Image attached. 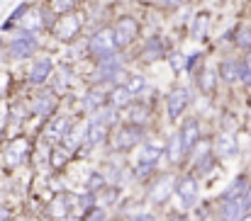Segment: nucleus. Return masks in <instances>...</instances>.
Here are the masks:
<instances>
[{
    "label": "nucleus",
    "instance_id": "obj_1",
    "mask_svg": "<svg viewBox=\"0 0 251 221\" xmlns=\"http://www.w3.org/2000/svg\"><path fill=\"white\" fill-rule=\"evenodd\" d=\"M117 46H120V44H117V37H115V32H110V29H102V32L93 34V39H90V44H88L90 54L98 56L100 61L115 59V49H117Z\"/></svg>",
    "mask_w": 251,
    "mask_h": 221
},
{
    "label": "nucleus",
    "instance_id": "obj_2",
    "mask_svg": "<svg viewBox=\"0 0 251 221\" xmlns=\"http://www.w3.org/2000/svg\"><path fill=\"white\" fill-rule=\"evenodd\" d=\"M37 51V39L29 34V32H22L17 39H12L10 44V56L12 59H27Z\"/></svg>",
    "mask_w": 251,
    "mask_h": 221
},
{
    "label": "nucleus",
    "instance_id": "obj_3",
    "mask_svg": "<svg viewBox=\"0 0 251 221\" xmlns=\"http://www.w3.org/2000/svg\"><path fill=\"white\" fill-rule=\"evenodd\" d=\"M176 195H178L183 207H193L195 199H198V182H195V177H183L176 185Z\"/></svg>",
    "mask_w": 251,
    "mask_h": 221
},
{
    "label": "nucleus",
    "instance_id": "obj_4",
    "mask_svg": "<svg viewBox=\"0 0 251 221\" xmlns=\"http://www.w3.org/2000/svg\"><path fill=\"white\" fill-rule=\"evenodd\" d=\"M27 151H29V144L25 141V139H17V141H12L7 151H5V163L10 165V168H15V165H20L25 158H27Z\"/></svg>",
    "mask_w": 251,
    "mask_h": 221
},
{
    "label": "nucleus",
    "instance_id": "obj_5",
    "mask_svg": "<svg viewBox=\"0 0 251 221\" xmlns=\"http://www.w3.org/2000/svg\"><path fill=\"white\" fill-rule=\"evenodd\" d=\"M142 136H144V132L139 127H125V129L117 132V148L120 151H127V148L137 146L142 141Z\"/></svg>",
    "mask_w": 251,
    "mask_h": 221
},
{
    "label": "nucleus",
    "instance_id": "obj_6",
    "mask_svg": "<svg viewBox=\"0 0 251 221\" xmlns=\"http://www.w3.org/2000/svg\"><path fill=\"white\" fill-rule=\"evenodd\" d=\"M78 29H81V20L76 15H64L59 27H56V34H59V39L69 42V39H74L78 34Z\"/></svg>",
    "mask_w": 251,
    "mask_h": 221
},
{
    "label": "nucleus",
    "instance_id": "obj_7",
    "mask_svg": "<svg viewBox=\"0 0 251 221\" xmlns=\"http://www.w3.org/2000/svg\"><path fill=\"white\" fill-rule=\"evenodd\" d=\"M166 105H168V114H171V119H176V117L185 110V105H188V90L178 88V90L168 92Z\"/></svg>",
    "mask_w": 251,
    "mask_h": 221
},
{
    "label": "nucleus",
    "instance_id": "obj_8",
    "mask_svg": "<svg viewBox=\"0 0 251 221\" xmlns=\"http://www.w3.org/2000/svg\"><path fill=\"white\" fill-rule=\"evenodd\" d=\"M134 34H137V22L129 20V17H125V20L117 24V29H115V37H117V44H120V46H127V44L134 39Z\"/></svg>",
    "mask_w": 251,
    "mask_h": 221
},
{
    "label": "nucleus",
    "instance_id": "obj_9",
    "mask_svg": "<svg viewBox=\"0 0 251 221\" xmlns=\"http://www.w3.org/2000/svg\"><path fill=\"white\" fill-rule=\"evenodd\" d=\"M49 75H51V59H49V56H44V59H39V61L32 66V71H29V80L39 85V83H44Z\"/></svg>",
    "mask_w": 251,
    "mask_h": 221
},
{
    "label": "nucleus",
    "instance_id": "obj_10",
    "mask_svg": "<svg viewBox=\"0 0 251 221\" xmlns=\"http://www.w3.org/2000/svg\"><path fill=\"white\" fill-rule=\"evenodd\" d=\"M161 153H164V146H161L159 141L144 144V146H142V153H139V163H151V165H156V160L161 158Z\"/></svg>",
    "mask_w": 251,
    "mask_h": 221
},
{
    "label": "nucleus",
    "instance_id": "obj_11",
    "mask_svg": "<svg viewBox=\"0 0 251 221\" xmlns=\"http://www.w3.org/2000/svg\"><path fill=\"white\" fill-rule=\"evenodd\" d=\"M102 139H105V122L93 119V122L88 124V129H85V141H88L90 146H98Z\"/></svg>",
    "mask_w": 251,
    "mask_h": 221
},
{
    "label": "nucleus",
    "instance_id": "obj_12",
    "mask_svg": "<svg viewBox=\"0 0 251 221\" xmlns=\"http://www.w3.org/2000/svg\"><path fill=\"white\" fill-rule=\"evenodd\" d=\"M54 110V95L51 92H39L32 102V112L34 114H47Z\"/></svg>",
    "mask_w": 251,
    "mask_h": 221
},
{
    "label": "nucleus",
    "instance_id": "obj_13",
    "mask_svg": "<svg viewBox=\"0 0 251 221\" xmlns=\"http://www.w3.org/2000/svg\"><path fill=\"white\" fill-rule=\"evenodd\" d=\"M185 151H188V148H185V144H183V134L176 132V134L171 136V144H168V160H171V163H178L180 155H183Z\"/></svg>",
    "mask_w": 251,
    "mask_h": 221
},
{
    "label": "nucleus",
    "instance_id": "obj_14",
    "mask_svg": "<svg viewBox=\"0 0 251 221\" xmlns=\"http://www.w3.org/2000/svg\"><path fill=\"white\" fill-rule=\"evenodd\" d=\"M180 134H183V144H185V148L190 151V148L195 146V141H198V136H200V129H198V122H195V119H188V122L183 124V129H180Z\"/></svg>",
    "mask_w": 251,
    "mask_h": 221
},
{
    "label": "nucleus",
    "instance_id": "obj_15",
    "mask_svg": "<svg viewBox=\"0 0 251 221\" xmlns=\"http://www.w3.org/2000/svg\"><path fill=\"white\" fill-rule=\"evenodd\" d=\"M171 187H173V177H171V175H164L161 182L154 187V202H156V204H159V202H166V197L171 195Z\"/></svg>",
    "mask_w": 251,
    "mask_h": 221
},
{
    "label": "nucleus",
    "instance_id": "obj_16",
    "mask_svg": "<svg viewBox=\"0 0 251 221\" xmlns=\"http://www.w3.org/2000/svg\"><path fill=\"white\" fill-rule=\"evenodd\" d=\"M217 151H220L222 155H234V153H237V139H234L232 134H220Z\"/></svg>",
    "mask_w": 251,
    "mask_h": 221
},
{
    "label": "nucleus",
    "instance_id": "obj_17",
    "mask_svg": "<svg viewBox=\"0 0 251 221\" xmlns=\"http://www.w3.org/2000/svg\"><path fill=\"white\" fill-rule=\"evenodd\" d=\"M242 202L239 199H225V207H222V219L225 221H234L242 214Z\"/></svg>",
    "mask_w": 251,
    "mask_h": 221
},
{
    "label": "nucleus",
    "instance_id": "obj_18",
    "mask_svg": "<svg viewBox=\"0 0 251 221\" xmlns=\"http://www.w3.org/2000/svg\"><path fill=\"white\" fill-rule=\"evenodd\" d=\"M120 73V64H117V59H107V61H102V66H100V80H115Z\"/></svg>",
    "mask_w": 251,
    "mask_h": 221
},
{
    "label": "nucleus",
    "instance_id": "obj_19",
    "mask_svg": "<svg viewBox=\"0 0 251 221\" xmlns=\"http://www.w3.org/2000/svg\"><path fill=\"white\" fill-rule=\"evenodd\" d=\"M69 132H71V122H69L66 117H59V119L51 124V129H49V134H51L54 139H66Z\"/></svg>",
    "mask_w": 251,
    "mask_h": 221
},
{
    "label": "nucleus",
    "instance_id": "obj_20",
    "mask_svg": "<svg viewBox=\"0 0 251 221\" xmlns=\"http://www.w3.org/2000/svg\"><path fill=\"white\" fill-rule=\"evenodd\" d=\"M244 192H247V180H244V177H237V180L227 187V192L222 195V199H239Z\"/></svg>",
    "mask_w": 251,
    "mask_h": 221
},
{
    "label": "nucleus",
    "instance_id": "obj_21",
    "mask_svg": "<svg viewBox=\"0 0 251 221\" xmlns=\"http://www.w3.org/2000/svg\"><path fill=\"white\" fill-rule=\"evenodd\" d=\"M102 102H105V92L102 90H90L83 105L85 110H98V107H102Z\"/></svg>",
    "mask_w": 251,
    "mask_h": 221
},
{
    "label": "nucleus",
    "instance_id": "obj_22",
    "mask_svg": "<svg viewBox=\"0 0 251 221\" xmlns=\"http://www.w3.org/2000/svg\"><path fill=\"white\" fill-rule=\"evenodd\" d=\"M220 75H222L225 80H237V78H239V64H237V61H225V64L220 66Z\"/></svg>",
    "mask_w": 251,
    "mask_h": 221
},
{
    "label": "nucleus",
    "instance_id": "obj_23",
    "mask_svg": "<svg viewBox=\"0 0 251 221\" xmlns=\"http://www.w3.org/2000/svg\"><path fill=\"white\" fill-rule=\"evenodd\" d=\"M161 54H164V44H161V39H156V37L149 39V42H147V59L154 61V59H159Z\"/></svg>",
    "mask_w": 251,
    "mask_h": 221
},
{
    "label": "nucleus",
    "instance_id": "obj_24",
    "mask_svg": "<svg viewBox=\"0 0 251 221\" xmlns=\"http://www.w3.org/2000/svg\"><path fill=\"white\" fill-rule=\"evenodd\" d=\"M129 100H132V92H129V88H127V85H125V88H117V90L112 92V102H115V107L129 105Z\"/></svg>",
    "mask_w": 251,
    "mask_h": 221
},
{
    "label": "nucleus",
    "instance_id": "obj_25",
    "mask_svg": "<svg viewBox=\"0 0 251 221\" xmlns=\"http://www.w3.org/2000/svg\"><path fill=\"white\" fill-rule=\"evenodd\" d=\"M207 15H200L198 20H195V24H193V37L195 39H200V37H205V32H207Z\"/></svg>",
    "mask_w": 251,
    "mask_h": 221
},
{
    "label": "nucleus",
    "instance_id": "obj_26",
    "mask_svg": "<svg viewBox=\"0 0 251 221\" xmlns=\"http://www.w3.org/2000/svg\"><path fill=\"white\" fill-rule=\"evenodd\" d=\"M102 185H105V177H102L100 173H90V177H88V190H90V192H98V190H102Z\"/></svg>",
    "mask_w": 251,
    "mask_h": 221
},
{
    "label": "nucleus",
    "instance_id": "obj_27",
    "mask_svg": "<svg viewBox=\"0 0 251 221\" xmlns=\"http://www.w3.org/2000/svg\"><path fill=\"white\" fill-rule=\"evenodd\" d=\"M144 85H147V83H144V78H142V75H132V78H129V83H127V88H129V92H132V95L142 92V90H144Z\"/></svg>",
    "mask_w": 251,
    "mask_h": 221
},
{
    "label": "nucleus",
    "instance_id": "obj_28",
    "mask_svg": "<svg viewBox=\"0 0 251 221\" xmlns=\"http://www.w3.org/2000/svg\"><path fill=\"white\" fill-rule=\"evenodd\" d=\"M237 44H239L242 49H251V29H242V32L237 34Z\"/></svg>",
    "mask_w": 251,
    "mask_h": 221
},
{
    "label": "nucleus",
    "instance_id": "obj_29",
    "mask_svg": "<svg viewBox=\"0 0 251 221\" xmlns=\"http://www.w3.org/2000/svg\"><path fill=\"white\" fill-rule=\"evenodd\" d=\"M239 78H242L247 85H251V66L247 64V61H242V64H239Z\"/></svg>",
    "mask_w": 251,
    "mask_h": 221
},
{
    "label": "nucleus",
    "instance_id": "obj_30",
    "mask_svg": "<svg viewBox=\"0 0 251 221\" xmlns=\"http://www.w3.org/2000/svg\"><path fill=\"white\" fill-rule=\"evenodd\" d=\"M212 83H215V73L212 71H207V73H202V78H200V85H202V90H212Z\"/></svg>",
    "mask_w": 251,
    "mask_h": 221
},
{
    "label": "nucleus",
    "instance_id": "obj_31",
    "mask_svg": "<svg viewBox=\"0 0 251 221\" xmlns=\"http://www.w3.org/2000/svg\"><path fill=\"white\" fill-rule=\"evenodd\" d=\"M64 160H66V153H64V151H54V153H51V165H54V168H61Z\"/></svg>",
    "mask_w": 251,
    "mask_h": 221
},
{
    "label": "nucleus",
    "instance_id": "obj_32",
    "mask_svg": "<svg viewBox=\"0 0 251 221\" xmlns=\"http://www.w3.org/2000/svg\"><path fill=\"white\" fill-rule=\"evenodd\" d=\"M42 24V20H39V12H32L29 17H27V29H37Z\"/></svg>",
    "mask_w": 251,
    "mask_h": 221
},
{
    "label": "nucleus",
    "instance_id": "obj_33",
    "mask_svg": "<svg viewBox=\"0 0 251 221\" xmlns=\"http://www.w3.org/2000/svg\"><path fill=\"white\" fill-rule=\"evenodd\" d=\"M147 119V110L144 107H134L132 110V122H144Z\"/></svg>",
    "mask_w": 251,
    "mask_h": 221
},
{
    "label": "nucleus",
    "instance_id": "obj_34",
    "mask_svg": "<svg viewBox=\"0 0 251 221\" xmlns=\"http://www.w3.org/2000/svg\"><path fill=\"white\" fill-rule=\"evenodd\" d=\"M239 202H242V209H244V212L251 209V187H247V192L239 197Z\"/></svg>",
    "mask_w": 251,
    "mask_h": 221
},
{
    "label": "nucleus",
    "instance_id": "obj_35",
    "mask_svg": "<svg viewBox=\"0 0 251 221\" xmlns=\"http://www.w3.org/2000/svg\"><path fill=\"white\" fill-rule=\"evenodd\" d=\"M83 221H105V212H102V209H93V212H90V217L83 219Z\"/></svg>",
    "mask_w": 251,
    "mask_h": 221
},
{
    "label": "nucleus",
    "instance_id": "obj_36",
    "mask_svg": "<svg viewBox=\"0 0 251 221\" xmlns=\"http://www.w3.org/2000/svg\"><path fill=\"white\" fill-rule=\"evenodd\" d=\"M115 117H117V114H115V110H105V114H100L98 119H100V122H105V124H110V122H115Z\"/></svg>",
    "mask_w": 251,
    "mask_h": 221
},
{
    "label": "nucleus",
    "instance_id": "obj_37",
    "mask_svg": "<svg viewBox=\"0 0 251 221\" xmlns=\"http://www.w3.org/2000/svg\"><path fill=\"white\" fill-rule=\"evenodd\" d=\"M71 5H74V0H56V10H59V12L71 10Z\"/></svg>",
    "mask_w": 251,
    "mask_h": 221
},
{
    "label": "nucleus",
    "instance_id": "obj_38",
    "mask_svg": "<svg viewBox=\"0 0 251 221\" xmlns=\"http://www.w3.org/2000/svg\"><path fill=\"white\" fill-rule=\"evenodd\" d=\"M69 80H71V75H69V71H61V75H59V80H56V85H59V88H66V85H69Z\"/></svg>",
    "mask_w": 251,
    "mask_h": 221
},
{
    "label": "nucleus",
    "instance_id": "obj_39",
    "mask_svg": "<svg viewBox=\"0 0 251 221\" xmlns=\"http://www.w3.org/2000/svg\"><path fill=\"white\" fill-rule=\"evenodd\" d=\"M171 66H173L176 71H180V68H183V56H171Z\"/></svg>",
    "mask_w": 251,
    "mask_h": 221
},
{
    "label": "nucleus",
    "instance_id": "obj_40",
    "mask_svg": "<svg viewBox=\"0 0 251 221\" xmlns=\"http://www.w3.org/2000/svg\"><path fill=\"white\" fill-rule=\"evenodd\" d=\"M90 204H93V192L88 190V195H85V197H81V207H83V209H88Z\"/></svg>",
    "mask_w": 251,
    "mask_h": 221
},
{
    "label": "nucleus",
    "instance_id": "obj_41",
    "mask_svg": "<svg viewBox=\"0 0 251 221\" xmlns=\"http://www.w3.org/2000/svg\"><path fill=\"white\" fill-rule=\"evenodd\" d=\"M25 12H27V5H20V7H17V10L12 12V20H20V17H22Z\"/></svg>",
    "mask_w": 251,
    "mask_h": 221
},
{
    "label": "nucleus",
    "instance_id": "obj_42",
    "mask_svg": "<svg viewBox=\"0 0 251 221\" xmlns=\"http://www.w3.org/2000/svg\"><path fill=\"white\" fill-rule=\"evenodd\" d=\"M159 2H161L164 7H176V5H180L183 0H159Z\"/></svg>",
    "mask_w": 251,
    "mask_h": 221
},
{
    "label": "nucleus",
    "instance_id": "obj_43",
    "mask_svg": "<svg viewBox=\"0 0 251 221\" xmlns=\"http://www.w3.org/2000/svg\"><path fill=\"white\" fill-rule=\"evenodd\" d=\"M132 221H154V214H137Z\"/></svg>",
    "mask_w": 251,
    "mask_h": 221
},
{
    "label": "nucleus",
    "instance_id": "obj_44",
    "mask_svg": "<svg viewBox=\"0 0 251 221\" xmlns=\"http://www.w3.org/2000/svg\"><path fill=\"white\" fill-rule=\"evenodd\" d=\"M10 219V214H7V209H0V221H7Z\"/></svg>",
    "mask_w": 251,
    "mask_h": 221
},
{
    "label": "nucleus",
    "instance_id": "obj_45",
    "mask_svg": "<svg viewBox=\"0 0 251 221\" xmlns=\"http://www.w3.org/2000/svg\"><path fill=\"white\" fill-rule=\"evenodd\" d=\"M239 221H251V214H244V217H242Z\"/></svg>",
    "mask_w": 251,
    "mask_h": 221
}]
</instances>
